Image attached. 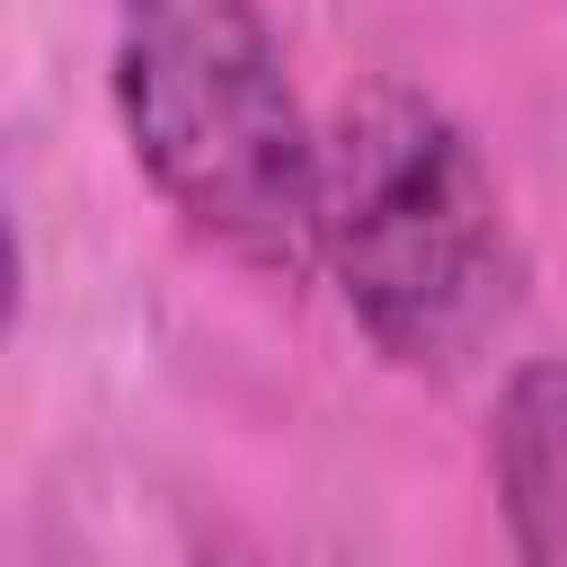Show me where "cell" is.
I'll list each match as a JSON object with an SVG mask.
<instances>
[{"label": "cell", "mask_w": 567, "mask_h": 567, "mask_svg": "<svg viewBox=\"0 0 567 567\" xmlns=\"http://www.w3.org/2000/svg\"><path fill=\"white\" fill-rule=\"evenodd\" d=\"M487 470L523 567H567V354H540L505 381Z\"/></svg>", "instance_id": "3957f363"}, {"label": "cell", "mask_w": 567, "mask_h": 567, "mask_svg": "<svg viewBox=\"0 0 567 567\" xmlns=\"http://www.w3.org/2000/svg\"><path fill=\"white\" fill-rule=\"evenodd\" d=\"M115 106L195 239L266 275L319 257V142L257 0H115Z\"/></svg>", "instance_id": "7a4b0ae2"}, {"label": "cell", "mask_w": 567, "mask_h": 567, "mask_svg": "<svg viewBox=\"0 0 567 567\" xmlns=\"http://www.w3.org/2000/svg\"><path fill=\"white\" fill-rule=\"evenodd\" d=\"M319 257L363 337L408 372H461L523 284L478 142L416 80H363L337 106L319 142Z\"/></svg>", "instance_id": "6da1fadb"}, {"label": "cell", "mask_w": 567, "mask_h": 567, "mask_svg": "<svg viewBox=\"0 0 567 567\" xmlns=\"http://www.w3.org/2000/svg\"><path fill=\"white\" fill-rule=\"evenodd\" d=\"M9 319H18V230L0 213V337H9Z\"/></svg>", "instance_id": "277c9868"}, {"label": "cell", "mask_w": 567, "mask_h": 567, "mask_svg": "<svg viewBox=\"0 0 567 567\" xmlns=\"http://www.w3.org/2000/svg\"><path fill=\"white\" fill-rule=\"evenodd\" d=\"M195 567H248V558H195Z\"/></svg>", "instance_id": "5b68a950"}]
</instances>
